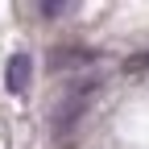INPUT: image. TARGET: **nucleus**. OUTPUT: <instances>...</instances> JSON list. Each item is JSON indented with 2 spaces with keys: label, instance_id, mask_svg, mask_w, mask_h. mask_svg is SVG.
<instances>
[{
  "label": "nucleus",
  "instance_id": "f03ea898",
  "mask_svg": "<svg viewBox=\"0 0 149 149\" xmlns=\"http://www.w3.org/2000/svg\"><path fill=\"white\" fill-rule=\"evenodd\" d=\"M37 13H42V17H58V13H66V4H42Z\"/></svg>",
  "mask_w": 149,
  "mask_h": 149
},
{
  "label": "nucleus",
  "instance_id": "f257e3e1",
  "mask_svg": "<svg viewBox=\"0 0 149 149\" xmlns=\"http://www.w3.org/2000/svg\"><path fill=\"white\" fill-rule=\"evenodd\" d=\"M29 74H33V58L29 54H13L8 70H4V87L13 91V95H21V91L29 87Z\"/></svg>",
  "mask_w": 149,
  "mask_h": 149
}]
</instances>
